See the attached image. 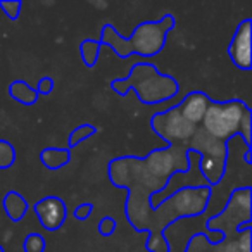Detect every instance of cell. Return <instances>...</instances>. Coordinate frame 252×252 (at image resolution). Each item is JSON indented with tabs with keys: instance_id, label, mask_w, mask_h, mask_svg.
I'll use <instances>...</instances> for the list:
<instances>
[{
	"instance_id": "obj_1",
	"label": "cell",
	"mask_w": 252,
	"mask_h": 252,
	"mask_svg": "<svg viewBox=\"0 0 252 252\" xmlns=\"http://www.w3.org/2000/svg\"><path fill=\"white\" fill-rule=\"evenodd\" d=\"M213 195V189L207 185L183 187L171 197H166L154 209V231L147 238L145 249L149 252H169L171 245L164 237V228L173 224L178 218L200 216L207 209V204Z\"/></svg>"
},
{
	"instance_id": "obj_2",
	"label": "cell",
	"mask_w": 252,
	"mask_h": 252,
	"mask_svg": "<svg viewBox=\"0 0 252 252\" xmlns=\"http://www.w3.org/2000/svg\"><path fill=\"white\" fill-rule=\"evenodd\" d=\"M251 125L252 112L251 107L240 98H230V100H209V107L206 111L200 128L209 137L220 142H228L240 135L245 142L244 162L247 166L252 164V142H251Z\"/></svg>"
},
{
	"instance_id": "obj_3",
	"label": "cell",
	"mask_w": 252,
	"mask_h": 252,
	"mask_svg": "<svg viewBox=\"0 0 252 252\" xmlns=\"http://www.w3.org/2000/svg\"><path fill=\"white\" fill-rule=\"evenodd\" d=\"M175 30V18L166 14L159 21H145L137 25L130 38H123L112 25H104L100 45L111 47L119 59H128L133 54L142 57H154L164 49L166 35Z\"/></svg>"
},
{
	"instance_id": "obj_4",
	"label": "cell",
	"mask_w": 252,
	"mask_h": 252,
	"mask_svg": "<svg viewBox=\"0 0 252 252\" xmlns=\"http://www.w3.org/2000/svg\"><path fill=\"white\" fill-rule=\"evenodd\" d=\"M109 87L121 97L128 94V90H135L138 100L147 105L166 102L180 92L178 81L175 78L162 74L158 67L149 63L133 64L130 76L112 80Z\"/></svg>"
},
{
	"instance_id": "obj_5",
	"label": "cell",
	"mask_w": 252,
	"mask_h": 252,
	"mask_svg": "<svg viewBox=\"0 0 252 252\" xmlns=\"http://www.w3.org/2000/svg\"><path fill=\"white\" fill-rule=\"evenodd\" d=\"M189 149L199 152L200 154V175L206 180V185L214 189L220 185L221 180L224 178L226 173V159H228V149H230V140L220 142L214 140L213 137L206 133L202 128H197L193 133L192 140L189 144Z\"/></svg>"
},
{
	"instance_id": "obj_6",
	"label": "cell",
	"mask_w": 252,
	"mask_h": 252,
	"mask_svg": "<svg viewBox=\"0 0 252 252\" xmlns=\"http://www.w3.org/2000/svg\"><path fill=\"white\" fill-rule=\"evenodd\" d=\"M251 187H242L235 189L230 193V199L226 202V207L220 211L214 216L207 218L206 230L213 233H221L224 238H228L231 233H237L238 224L249 223L252 220L251 213Z\"/></svg>"
},
{
	"instance_id": "obj_7",
	"label": "cell",
	"mask_w": 252,
	"mask_h": 252,
	"mask_svg": "<svg viewBox=\"0 0 252 252\" xmlns=\"http://www.w3.org/2000/svg\"><path fill=\"white\" fill-rule=\"evenodd\" d=\"M151 128L156 135L166 140L168 145H175L178 142V144H183L189 149L190 140H192L193 133L197 131L199 126L187 123L180 114L178 105H173L166 111L156 112V114L151 116Z\"/></svg>"
},
{
	"instance_id": "obj_8",
	"label": "cell",
	"mask_w": 252,
	"mask_h": 252,
	"mask_svg": "<svg viewBox=\"0 0 252 252\" xmlns=\"http://www.w3.org/2000/svg\"><path fill=\"white\" fill-rule=\"evenodd\" d=\"M251 33H252V19L247 18L237 26L231 42L228 45V56L231 63L242 71H251Z\"/></svg>"
},
{
	"instance_id": "obj_9",
	"label": "cell",
	"mask_w": 252,
	"mask_h": 252,
	"mask_svg": "<svg viewBox=\"0 0 252 252\" xmlns=\"http://www.w3.org/2000/svg\"><path fill=\"white\" fill-rule=\"evenodd\" d=\"M33 211H35L40 224L49 231L59 230L67 218L66 204H64L63 199H59L56 195H47L43 199L36 200L35 206H33Z\"/></svg>"
},
{
	"instance_id": "obj_10",
	"label": "cell",
	"mask_w": 252,
	"mask_h": 252,
	"mask_svg": "<svg viewBox=\"0 0 252 252\" xmlns=\"http://www.w3.org/2000/svg\"><path fill=\"white\" fill-rule=\"evenodd\" d=\"M209 100L211 97L207 94H204L200 90H192L176 105H178L180 114H182V118L187 123H190L193 126H200L204 116H206L207 107H209Z\"/></svg>"
},
{
	"instance_id": "obj_11",
	"label": "cell",
	"mask_w": 252,
	"mask_h": 252,
	"mask_svg": "<svg viewBox=\"0 0 252 252\" xmlns=\"http://www.w3.org/2000/svg\"><path fill=\"white\" fill-rule=\"evenodd\" d=\"M2 204H4L5 214H7V218L12 223H19V221L26 216V213H28V209H30L28 200H26L21 193L16 192V190H9V192L5 193Z\"/></svg>"
},
{
	"instance_id": "obj_12",
	"label": "cell",
	"mask_w": 252,
	"mask_h": 252,
	"mask_svg": "<svg viewBox=\"0 0 252 252\" xmlns=\"http://www.w3.org/2000/svg\"><path fill=\"white\" fill-rule=\"evenodd\" d=\"M40 161L50 171L61 169L71 161V151L67 147H47L40 152Z\"/></svg>"
},
{
	"instance_id": "obj_13",
	"label": "cell",
	"mask_w": 252,
	"mask_h": 252,
	"mask_svg": "<svg viewBox=\"0 0 252 252\" xmlns=\"http://www.w3.org/2000/svg\"><path fill=\"white\" fill-rule=\"evenodd\" d=\"M9 95L14 98L16 102L23 105H33L36 104V100L40 98V95L36 94V90L28 85L25 80H16L9 85Z\"/></svg>"
},
{
	"instance_id": "obj_14",
	"label": "cell",
	"mask_w": 252,
	"mask_h": 252,
	"mask_svg": "<svg viewBox=\"0 0 252 252\" xmlns=\"http://www.w3.org/2000/svg\"><path fill=\"white\" fill-rule=\"evenodd\" d=\"M100 42L98 40H92L87 38L81 42L80 45V54H81V61L87 67H95L98 61V52H100Z\"/></svg>"
},
{
	"instance_id": "obj_15",
	"label": "cell",
	"mask_w": 252,
	"mask_h": 252,
	"mask_svg": "<svg viewBox=\"0 0 252 252\" xmlns=\"http://www.w3.org/2000/svg\"><path fill=\"white\" fill-rule=\"evenodd\" d=\"M95 133H97V128H95L94 125H88V123H85V125L76 126V128H74V130L69 133V137H67V149H69V151H73V149L78 147L81 142H85L87 138L94 137Z\"/></svg>"
},
{
	"instance_id": "obj_16",
	"label": "cell",
	"mask_w": 252,
	"mask_h": 252,
	"mask_svg": "<svg viewBox=\"0 0 252 252\" xmlns=\"http://www.w3.org/2000/svg\"><path fill=\"white\" fill-rule=\"evenodd\" d=\"M16 162V149L9 140H0V169H11Z\"/></svg>"
},
{
	"instance_id": "obj_17",
	"label": "cell",
	"mask_w": 252,
	"mask_h": 252,
	"mask_svg": "<svg viewBox=\"0 0 252 252\" xmlns=\"http://www.w3.org/2000/svg\"><path fill=\"white\" fill-rule=\"evenodd\" d=\"M21 7H23V2L21 0H0V9L5 12L11 21H16L21 14Z\"/></svg>"
},
{
	"instance_id": "obj_18",
	"label": "cell",
	"mask_w": 252,
	"mask_h": 252,
	"mask_svg": "<svg viewBox=\"0 0 252 252\" xmlns=\"http://www.w3.org/2000/svg\"><path fill=\"white\" fill-rule=\"evenodd\" d=\"M116 228H118V223H116V220L112 216H104L97 224V230L102 237H111L116 231Z\"/></svg>"
},
{
	"instance_id": "obj_19",
	"label": "cell",
	"mask_w": 252,
	"mask_h": 252,
	"mask_svg": "<svg viewBox=\"0 0 252 252\" xmlns=\"http://www.w3.org/2000/svg\"><path fill=\"white\" fill-rule=\"evenodd\" d=\"M251 235L252 230H245L238 233L237 238V252H251Z\"/></svg>"
},
{
	"instance_id": "obj_20",
	"label": "cell",
	"mask_w": 252,
	"mask_h": 252,
	"mask_svg": "<svg viewBox=\"0 0 252 252\" xmlns=\"http://www.w3.org/2000/svg\"><path fill=\"white\" fill-rule=\"evenodd\" d=\"M94 213V204L92 202H83V204H80V206L74 209V218L76 220H80V221H85V220H88L90 218V214Z\"/></svg>"
},
{
	"instance_id": "obj_21",
	"label": "cell",
	"mask_w": 252,
	"mask_h": 252,
	"mask_svg": "<svg viewBox=\"0 0 252 252\" xmlns=\"http://www.w3.org/2000/svg\"><path fill=\"white\" fill-rule=\"evenodd\" d=\"M36 94L38 95H50L52 94V90H54V80L52 78H49V76H43V78H40V81H38V85H36Z\"/></svg>"
},
{
	"instance_id": "obj_22",
	"label": "cell",
	"mask_w": 252,
	"mask_h": 252,
	"mask_svg": "<svg viewBox=\"0 0 252 252\" xmlns=\"http://www.w3.org/2000/svg\"><path fill=\"white\" fill-rule=\"evenodd\" d=\"M0 252H4V251H2V247H0Z\"/></svg>"
}]
</instances>
